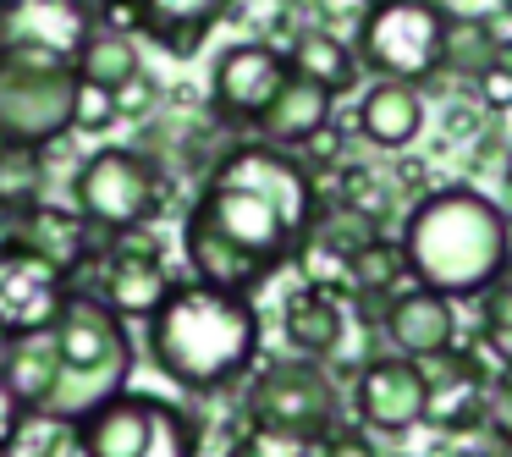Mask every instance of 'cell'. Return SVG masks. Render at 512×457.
<instances>
[{
	"mask_svg": "<svg viewBox=\"0 0 512 457\" xmlns=\"http://www.w3.org/2000/svg\"><path fill=\"white\" fill-rule=\"evenodd\" d=\"M314 210H320V182L298 160L265 144H237L204 177L188 226L210 232L215 243H226L254 265L281 270V259L298 254Z\"/></svg>",
	"mask_w": 512,
	"mask_h": 457,
	"instance_id": "6da1fadb",
	"label": "cell"
},
{
	"mask_svg": "<svg viewBox=\"0 0 512 457\" xmlns=\"http://www.w3.org/2000/svg\"><path fill=\"white\" fill-rule=\"evenodd\" d=\"M402 265L435 298H485L512 265V226L485 193L435 188L402 221Z\"/></svg>",
	"mask_w": 512,
	"mask_h": 457,
	"instance_id": "7a4b0ae2",
	"label": "cell"
},
{
	"mask_svg": "<svg viewBox=\"0 0 512 457\" xmlns=\"http://www.w3.org/2000/svg\"><path fill=\"white\" fill-rule=\"evenodd\" d=\"M259 309L237 292H215L199 281H177L171 298L149 320V358L160 375L177 380L182 391H210L237 386L259 358Z\"/></svg>",
	"mask_w": 512,
	"mask_h": 457,
	"instance_id": "3957f363",
	"label": "cell"
},
{
	"mask_svg": "<svg viewBox=\"0 0 512 457\" xmlns=\"http://www.w3.org/2000/svg\"><path fill=\"white\" fill-rule=\"evenodd\" d=\"M56 353H61V375H56V391L45 397V408H39V419L61 424V430H72L94 408L122 397L127 380H133L127 320H116L94 292H72L67 298V309L56 320Z\"/></svg>",
	"mask_w": 512,
	"mask_h": 457,
	"instance_id": "277c9868",
	"label": "cell"
},
{
	"mask_svg": "<svg viewBox=\"0 0 512 457\" xmlns=\"http://www.w3.org/2000/svg\"><path fill=\"white\" fill-rule=\"evenodd\" d=\"M78 457H199V424L166 397L122 391L72 424Z\"/></svg>",
	"mask_w": 512,
	"mask_h": 457,
	"instance_id": "5b68a950",
	"label": "cell"
},
{
	"mask_svg": "<svg viewBox=\"0 0 512 457\" xmlns=\"http://www.w3.org/2000/svg\"><path fill=\"white\" fill-rule=\"evenodd\" d=\"M441 28L446 12L435 0H380L358 17V50L364 67L380 72V83H430L441 78Z\"/></svg>",
	"mask_w": 512,
	"mask_h": 457,
	"instance_id": "8992f818",
	"label": "cell"
},
{
	"mask_svg": "<svg viewBox=\"0 0 512 457\" xmlns=\"http://www.w3.org/2000/svg\"><path fill=\"white\" fill-rule=\"evenodd\" d=\"M78 72L34 56H0V138L45 149L72 133L78 116Z\"/></svg>",
	"mask_w": 512,
	"mask_h": 457,
	"instance_id": "52a82bcc",
	"label": "cell"
},
{
	"mask_svg": "<svg viewBox=\"0 0 512 457\" xmlns=\"http://www.w3.org/2000/svg\"><path fill=\"white\" fill-rule=\"evenodd\" d=\"M72 204L89 232H144L160 210V171L138 149H94L72 177Z\"/></svg>",
	"mask_w": 512,
	"mask_h": 457,
	"instance_id": "ba28073f",
	"label": "cell"
},
{
	"mask_svg": "<svg viewBox=\"0 0 512 457\" xmlns=\"http://www.w3.org/2000/svg\"><path fill=\"white\" fill-rule=\"evenodd\" d=\"M248 424H276V430L298 435H336L342 430V391L325 375V364L309 358H276L248 380Z\"/></svg>",
	"mask_w": 512,
	"mask_h": 457,
	"instance_id": "9c48e42d",
	"label": "cell"
},
{
	"mask_svg": "<svg viewBox=\"0 0 512 457\" xmlns=\"http://www.w3.org/2000/svg\"><path fill=\"white\" fill-rule=\"evenodd\" d=\"M94 34L89 0H6L0 6V56H34L72 67Z\"/></svg>",
	"mask_w": 512,
	"mask_h": 457,
	"instance_id": "30bf717a",
	"label": "cell"
},
{
	"mask_svg": "<svg viewBox=\"0 0 512 457\" xmlns=\"http://www.w3.org/2000/svg\"><path fill=\"white\" fill-rule=\"evenodd\" d=\"M72 298V281L39 254L0 243V342H23V336L56 331L61 309Z\"/></svg>",
	"mask_w": 512,
	"mask_h": 457,
	"instance_id": "8fae6325",
	"label": "cell"
},
{
	"mask_svg": "<svg viewBox=\"0 0 512 457\" xmlns=\"http://www.w3.org/2000/svg\"><path fill=\"white\" fill-rule=\"evenodd\" d=\"M292 78L287 67V50H276L270 39H243V45L221 50L210 72V100H215V116L237 127H254L259 116L270 111V100L281 94V83Z\"/></svg>",
	"mask_w": 512,
	"mask_h": 457,
	"instance_id": "7c38bea8",
	"label": "cell"
},
{
	"mask_svg": "<svg viewBox=\"0 0 512 457\" xmlns=\"http://www.w3.org/2000/svg\"><path fill=\"white\" fill-rule=\"evenodd\" d=\"M177 276L166 270L160 248L149 243L144 232H127L122 243L105 254V270H100V292L94 298L116 314V320H155V309L171 298Z\"/></svg>",
	"mask_w": 512,
	"mask_h": 457,
	"instance_id": "4fadbf2b",
	"label": "cell"
},
{
	"mask_svg": "<svg viewBox=\"0 0 512 457\" xmlns=\"http://www.w3.org/2000/svg\"><path fill=\"white\" fill-rule=\"evenodd\" d=\"M353 408L380 435H402L413 424H424V369L397 353L369 358L353 380Z\"/></svg>",
	"mask_w": 512,
	"mask_h": 457,
	"instance_id": "5bb4252c",
	"label": "cell"
},
{
	"mask_svg": "<svg viewBox=\"0 0 512 457\" xmlns=\"http://www.w3.org/2000/svg\"><path fill=\"white\" fill-rule=\"evenodd\" d=\"M424 369V424L446 435H463L485 419V397H490V375L474 353L452 347V353L430 358Z\"/></svg>",
	"mask_w": 512,
	"mask_h": 457,
	"instance_id": "9a60e30c",
	"label": "cell"
},
{
	"mask_svg": "<svg viewBox=\"0 0 512 457\" xmlns=\"http://www.w3.org/2000/svg\"><path fill=\"white\" fill-rule=\"evenodd\" d=\"M0 243L23 248V254H39L45 265H56L61 276H78L83 259L94 254V232L89 221H83L78 210H61V204H28V210H12L6 215V232H0Z\"/></svg>",
	"mask_w": 512,
	"mask_h": 457,
	"instance_id": "2e32d148",
	"label": "cell"
},
{
	"mask_svg": "<svg viewBox=\"0 0 512 457\" xmlns=\"http://www.w3.org/2000/svg\"><path fill=\"white\" fill-rule=\"evenodd\" d=\"M380 331H386L391 347H397V358H408V364H430V358H441V353L457 347V314H452L446 298L413 287V292L386 298V309H380Z\"/></svg>",
	"mask_w": 512,
	"mask_h": 457,
	"instance_id": "e0dca14e",
	"label": "cell"
},
{
	"mask_svg": "<svg viewBox=\"0 0 512 457\" xmlns=\"http://www.w3.org/2000/svg\"><path fill=\"white\" fill-rule=\"evenodd\" d=\"M281 331H287V342H292L298 358L325 364L347 336V309H342V298H331V292L298 287L287 303H281Z\"/></svg>",
	"mask_w": 512,
	"mask_h": 457,
	"instance_id": "ac0fdd59",
	"label": "cell"
},
{
	"mask_svg": "<svg viewBox=\"0 0 512 457\" xmlns=\"http://www.w3.org/2000/svg\"><path fill=\"white\" fill-rule=\"evenodd\" d=\"M259 138H265V149H303L320 127H331V94L314 89V83L303 78H287L281 83V94L270 100V111L259 116Z\"/></svg>",
	"mask_w": 512,
	"mask_h": 457,
	"instance_id": "d6986e66",
	"label": "cell"
},
{
	"mask_svg": "<svg viewBox=\"0 0 512 457\" xmlns=\"http://www.w3.org/2000/svg\"><path fill=\"white\" fill-rule=\"evenodd\" d=\"M424 127V100L408 83H375L358 100V138L375 149H408Z\"/></svg>",
	"mask_w": 512,
	"mask_h": 457,
	"instance_id": "ffe728a7",
	"label": "cell"
},
{
	"mask_svg": "<svg viewBox=\"0 0 512 457\" xmlns=\"http://www.w3.org/2000/svg\"><path fill=\"white\" fill-rule=\"evenodd\" d=\"M287 67H292V78L325 89L331 100L358 83L353 45H347V39H336L331 28H298V34H292V50H287Z\"/></svg>",
	"mask_w": 512,
	"mask_h": 457,
	"instance_id": "44dd1931",
	"label": "cell"
},
{
	"mask_svg": "<svg viewBox=\"0 0 512 457\" xmlns=\"http://www.w3.org/2000/svg\"><path fill=\"white\" fill-rule=\"evenodd\" d=\"M0 375H6V386L17 391V402H23L28 413H39L45 397L56 391V375H61L56 331L23 336V342H0Z\"/></svg>",
	"mask_w": 512,
	"mask_h": 457,
	"instance_id": "7402d4cb",
	"label": "cell"
},
{
	"mask_svg": "<svg viewBox=\"0 0 512 457\" xmlns=\"http://www.w3.org/2000/svg\"><path fill=\"white\" fill-rule=\"evenodd\" d=\"M72 72H78V83H89V89H105L116 94L122 83H133L138 72V50L127 34H105V28H94L89 45L78 50V61H72Z\"/></svg>",
	"mask_w": 512,
	"mask_h": 457,
	"instance_id": "603a6c76",
	"label": "cell"
},
{
	"mask_svg": "<svg viewBox=\"0 0 512 457\" xmlns=\"http://www.w3.org/2000/svg\"><path fill=\"white\" fill-rule=\"evenodd\" d=\"M490 61H496V45H490V34H485V17L446 12V28H441V72L446 78L474 83Z\"/></svg>",
	"mask_w": 512,
	"mask_h": 457,
	"instance_id": "cb8c5ba5",
	"label": "cell"
},
{
	"mask_svg": "<svg viewBox=\"0 0 512 457\" xmlns=\"http://www.w3.org/2000/svg\"><path fill=\"white\" fill-rule=\"evenodd\" d=\"M45 199V149L6 144L0 149V215L28 210Z\"/></svg>",
	"mask_w": 512,
	"mask_h": 457,
	"instance_id": "d4e9b609",
	"label": "cell"
},
{
	"mask_svg": "<svg viewBox=\"0 0 512 457\" xmlns=\"http://www.w3.org/2000/svg\"><path fill=\"white\" fill-rule=\"evenodd\" d=\"M408 276V265H402V243H391V237H375L369 248H358L353 254V298H397V281Z\"/></svg>",
	"mask_w": 512,
	"mask_h": 457,
	"instance_id": "484cf974",
	"label": "cell"
},
{
	"mask_svg": "<svg viewBox=\"0 0 512 457\" xmlns=\"http://www.w3.org/2000/svg\"><path fill=\"white\" fill-rule=\"evenodd\" d=\"M215 17H221V12H149L144 17V34L155 39L166 56L188 61V56H199V45L210 39Z\"/></svg>",
	"mask_w": 512,
	"mask_h": 457,
	"instance_id": "4316f807",
	"label": "cell"
},
{
	"mask_svg": "<svg viewBox=\"0 0 512 457\" xmlns=\"http://www.w3.org/2000/svg\"><path fill=\"white\" fill-rule=\"evenodd\" d=\"M226 457H325V441L298 430H276V424H248Z\"/></svg>",
	"mask_w": 512,
	"mask_h": 457,
	"instance_id": "83f0119b",
	"label": "cell"
},
{
	"mask_svg": "<svg viewBox=\"0 0 512 457\" xmlns=\"http://www.w3.org/2000/svg\"><path fill=\"white\" fill-rule=\"evenodd\" d=\"M485 424L496 441L512 446V369H501L496 380H490V397H485Z\"/></svg>",
	"mask_w": 512,
	"mask_h": 457,
	"instance_id": "f1b7e54d",
	"label": "cell"
},
{
	"mask_svg": "<svg viewBox=\"0 0 512 457\" xmlns=\"http://www.w3.org/2000/svg\"><path fill=\"white\" fill-rule=\"evenodd\" d=\"M155 100H160V89H155V78H149V72H138L133 83H122V89L111 94V105H116V122H122V116H149L155 111Z\"/></svg>",
	"mask_w": 512,
	"mask_h": 457,
	"instance_id": "f546056e",
	"label": "cell"
},
{
	"mask_svg": "<svg viewBox=\"0 0 512 457\" xmlns=\"http://www.w3.org/2000/svg\"><path fill=\"white\" fill-rule=\"evenodd\" d=\"M474 100H479V111H512V72L490 61L474 78Z\"/></svg>",
	"mask_w": 512,
	"mask_h": 457,
	"instance_id": "4dcf8cb0",
	"label": "cell"
},
{
	"mask_svg": "<svg viewBox=\"0 0 512 457\" xmlns=\"http://www.w3.org/2000/svg\"><path fill=\"white\" fill-rule=\"evenodd\" d=\"M111 122H116L111 94H105V89H89V83H83V89H78V116H72V127H83V133H100V127H111Z\"/></svg>",
	"mask_w": 512,
	"mask_h": 457,
	"instance_id": "1f68e13d",
	"label": "cell"
},
{
	"mask_svg": "<svg viewBox=\"0 0 512 457\" xmlns=\"http://www.w3.org/2000/svg\"><path fill=\"white\" fill-rule=\"evenodd\" d=\"M23 424H28V408L17 402V391L6 386V375H0V452H12V446H17Z\"/></svg>",
	"mask_w": 512,
	"mask_h": 457,
	"instance_id": "d6a6232c",
	"label": "cell"
},
{
	"mask_svg": "<svg viewBox=\"0 0 512 457\" xmlns=\"http://www.w3.org/2000/svg\"><path fill=\"white\" fill-rule=\"evenodd\" d=\"M325 457H375V446L358 430H336V435H325Z\"/></svg>",
	"mask_w": 512,
	"mask_h": 457,
	"instance_id": "836d02e7",
	"label": "cell"
},
{
	"mask_svg": "<svg viewBox=\"0 0 512 457\" xmlns=\"http://www.w3.org/2000/svg\"><path fill=\"white\" fill-rule=\"evenodd\" d=\"M485 347L501 358V369H512V325H485Z\"/></svg>",
	"mask_w": 512,
	"mask_h": 457,
	"instance_id": "e575fe53",
	"label": "cell"
},
{
	"mask_svg": "<svg viewBox=\"0 0 512 457\" xmlns=\"http://www.w3.org/2000/svg\"><path fill=\"white\" fill-rule=\"evenodd\" d=\"M446 122H452V133H474V111H457V105H452Z\"/></svg>",
	"mask_w": 512,
	"mask_h": 457,
	"instance_id": "d590c367",
	"label": "cell"
},
{
	"mask_svg": "<svg viewBox=\"0 0 512 457\" xmlns=\"http://www.w3.org/2000/svg\"><path fill=\"white\" fill-rule=\"evenodd\" d=\"M496 210L512 221V160H507V182H501V204H496Z\"/></svg>",
	"mask_w": 512,
	"mask_h": 457,
	"instance_id": "8d00e7d4",
	"label": "cell"
},
{
	"mask_svg": "<svg viewBox=\"0 0 512 457\" xmlns=\"http://www.w3.org/2000/svg\"><path fill=\"white\" fill-rule=\"evenodd\" d=\"M496 67H507V72H512V45H501V50H496Z\"/></svg>",
	"mask_w": 512,
	"mask_h": 457,
	"instance_id": "74e56055",
	"label": "cell"
},
{
	"mask_svg": "<svg viewBox=\"0 0 512 457\" xmlns=\"http://www.w3.org/2000/svg\"><path fill=\"white\" fill-rule=\"evenodd\" d=\"M501 12H507V17H512V0H507V6H501Z\"/></svg>",
	"mask_w": 512,
	"mask_h": 457,
	"instance_id": "f35d334b",
	"label": "cell"
},
{
	"mask_svg": "<svg viewBox=\"0 0 512 457\" xmlns=\"http://www.w3.org/2000/svg\"><path fill=\"white\" fill-rule=\"evenodd\" d=\"M0 6H6V0H0Z\"/></svg>",
	"mask_w": 512,
	"mask_h": 457,
	"instance_id": "ab89813d",
	"label": "cell"
},
{
	"mask_svg": "<svg viewBox=\"0 0 512 457\" xmlns=\"http://www.w3.org/2000/svg\"><path fill=\"white\" fill-rule=\"evenodd\" d=\"M89 6H94V0H89Z\"/></svg>",
	"mask_w": 512,
	"mask_h": 457,
	"instance_id": "60d3db41",
	"label": "cell"
}]
</instances>
